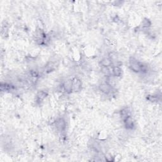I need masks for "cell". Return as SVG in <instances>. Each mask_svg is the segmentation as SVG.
I'll return each instance as SVG.
<instances>
[{"label": "cell", "instance_id": "9c48e42d", "mask_svg": "<svg viewBox=\"0 0 162 162\" xmlns=\"http://www.w3.org/2000/svg\"><path fill=\"white\" fill-rule=\"evenodd\" d=\"M56 69V64L55 62L49 61L47 65L45 66L44 72L45 73H50Z\"/></svg>", "mask_w": 162, "mask_h": 162}, {"label": "cell", "instance_id": "5bb4252c", "mask_svg": "<svg viewBox=\"0 0 162 162\" xmlns=\"http://www.w3.org/2000/svg\"><path fill=\"white\" fill-rule=\"evenodd\" d=\"M147 100L152 103H156L159 100L158 96L157 94H154V95H148L146 98Z\"/></svg>", "mask_w": 162, "mask_h": 162}, {"label": "cell", "instance_id": "7c38bea8", "mask_svg": "<svg viewBox=\"0 0 162 162\" xmlns=\"http://www.w3.org/2000/svg\"><path fill=\"white\" fill-rule=\"evenodd\" d=\"M120 114L122 119V120H124L130 115V110L128 108H123L120 111Z\"/></svg>", "mask_w": 162, "mask_h": 162}, {"label": "cell", "instance_id": "3957f363", "mask_svg": "<svg viewBox=\"0 0 162 162\" xmlns=\"http://www.w3.org/2000/svg\"><path fill=\"white\" fill-rule=\"evenodd\" d=\"M72 92H80L82 88V83L81 80L78 77H74L72 79Z\"/></svg>", "mask_w": 162, "mask_h": 162}, {"label": "cell", "instance_id": "7a4b0ae2", "mask_svg": "<svg viewBox=\"0 0 162 162\" xmlns=\"http://www.w3.org/2000/svg\"><path fill=\"white\" fill-rule=\"evenodd\" d=\"M55 125L57 131L60 133H64L66 130V121L64 118H58L55 122Z\"/></svg>", "mask_w": 162, "mask_h": 162}, {"label": "cell", "instance_id": "30bf717a", "mask_svg": "<svg viewBox=\"0 0 162 162\" xmlns=\"http://www.w3.org/2000/svg\"><path fill=\"white\" fill-rule=\"evenodd\" d=\"M101 71L106 77H111L112 75L111 70L110 69V67H101Z\"/></svg>", "mask_w": 162, "mask_h": 162}, {"label": "cell", "instance_id": "52a82bcc", "mask_svg": "<svg viewBox=\"0 0 162 162\" xmlns=\"http://www.w3.org/2000/svg\"><path fill=\"white\" fill-rule=\"evenodd\" d=\"M63 89L67 93L70 94L72 93V81L70 79L65 80L62 85Z\"/></svg>", "mask_w": 162, "mask_h": 162}, {"label": "cell", "instance_id": "4fadbf2b", "mask_svg": "<svg viewBox=\"0 0 162 162\" xmlns=\"http://www.w3.org/2000/svg\"><path fill=\"white\" fill-rule=\"evenodd\" d=\"M101 67H110L112 65V62L108 58H104L101 61Z\"/></svg>", "mask_w": 162, "mask_h": 162}, {"label": "cell", "instance_id": "5b68a950", "mask_svg": "<svg viewBox=\"0 0 162 162\" xmlns=\"http://www.w3.org/2000/svg\"><path fill=\"white\" fill-rule=\"evenodd\" d=\"M99 89H100V91H101V93L108 95V94H110L112 93L113 88L110 86V85L108 84L107 83L104 82L100 84V85H99Z\"/></svg>", "mask_w": 162, "mask_h": 162}, {"label": "cell", "instance_id": "8fae6325", "mask_svg": "<svg viewBox=\"0 0 162 162\" xmlns=\"http://www.w3.org/2000/svg\"><path fill=\"white\" fill-rule=\"evenodd\" d=\"M141 25V27L143 29H148L151 27V22L149 19H148L146 18V19H145L142 21Z\"/></svg>", "mask_w": 162, "mask_h": 162}, {"label": "cell", "instance_id": "8992f818", "mask_svg": "<svg viewBox=\"0 0 162 162\" xmlns=\"http://www.w3.org/2000/svg\"><path fill=\"white\" fill-rule=\"evenodd\" d=\"M48 93L45 91H39L38 92L35 97V102L37 104H41L48 96Z\"/></svg>", "mask_w": 162, "mask_h": 162}, {"label": "cell", "instance_id": "6da1fadb", "mask_svg": "<svg viewBox=\"0 0 162 162\" xmlns=\"http://www.w3.org/2000/svg\"><path fill=\"white\" fill-rule=\"evenodd\" d=\"M129 68L134 72L140 73L141 71V61H138L136 58L130 57L129 60Z\"/></svg>", "mask_w": 162, "mask_h": 162}, {"label": "cell", "instance_id": "277c9868", "mask_svg": "<svg viewBox=\"0 0 162 162\" xmlns=\"http://www.w3.org/2000/svg\"><path fill=\"white\" fill-rule=\"evenodd\" d=\"M124 126L126 129L127 130H133L135 127L134 122L132 118V116L129 115L123 120Z\"/></svg>", "mask_w": 162, "mask_h": 162}, {"label": "cell", "instance_id": "ba28073f", "mask_svg": "<svg viewBox=\"0 0 162 162\" xmlns=\"http://www.w3.org/2000/svg\"><path fill=\"white\" fill-rule=\"evenodd\" d=\"M112 75L116 77H120L122 75V69L120 66H112L111 67Z\"/></svg>", "mask_w": 162, "mask_h": 162}]
</instances>
